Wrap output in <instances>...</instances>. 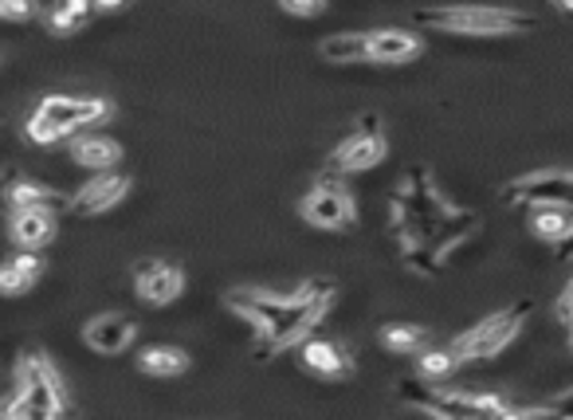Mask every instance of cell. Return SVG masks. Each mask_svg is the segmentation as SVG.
I'll use <instances>...</instances> for the list:
<instances>
[{
	"label": "cell",
	"instance_id": "obj_30",
	"mask_svg": "<svg viewBox=\"0 0 573 420\" xmlns=\"http://www.w3.org/2000/svg\"><path fill=\"white\" fill-rule=\"evenodd\" d=\"M554 4H558L562 12H573V0H554Z\"/></svg>",
	"mask_w": 573,
	"mask_h": 420
},
{
	"label": "cell",
	"instance_id": "obj_26",
	"mask_svg": "<svg viewBox=\"0 0 573 420\" xmlns=\"http://www.w3.org/2000/svg\"><path fill=\"white\" fill-rule=\"evenodd\" d=\"M547 412H550V417H573V389L565 397H558V401H550Z\"/></svg>",
	"mask_w": 573,
	"mask_h": 420
},
{
	"label": "cell",
	"instance_id": "obj_17",
	"mask_svg": "<svg viewBox=\"0 0 573 420\" xmlns=\"http://www.w3.org/2000/svg\"><path fill=\"white\" fill-rule=\"evenodd\" d=\"M318 55H323L326 63H338V67L369 60V32L366 36H361V32H334V36H326L323 44H318Z\"/></svg>",
	"mask_w": 573,
	"mask_h": 420
},
{
	"label": "cell",
	"instance_id": "obj_14",
	"mask_svg": "<svg viewBox=\"0 0 573 420\" xmlns=\"http://www.w3.org/2000/svg\"><path fill=\"white\" fill-rule=\"evenodd\" d=\"M421 55V36H412L404 28H381L369 32V60L377 63H409Z\"/></svg>",
	"mask_w": 573,
	"mask_h": 420
},
{
	"label": "cell",
	"instance_id": "obj_10",
	"mask_svg": "<svg viewBox=\"0 0 573 420\" xmlns=\"http://www.w3.org/2000/svg\"><path fill=\"white\" fill-rule=\"evenodd\" d=\"M134 283H138V295H142L150 306H170V303H177L181 291H185V271H181L177 263L150 260L138 268Z\"/></svg>",
	"mask_w": 573,
	"mask_h": 420
},
{
	"label": "cell",
	"instance_id": "obj_19",
	"mask_svg": "<svg viewBox=\"0 0 573 420\" xmlns=\"http://www.w3.org/2000/svg\"><path fill=\"white\" fill-rule=\"evenodd\" d=\"M424 326H409V322H393V326H386L381 331V346L393 349V354H417V349L424 346Z\"/></svg>",
	"mask_w": 573,
	"mask_h": 420
},
{
	"label": "cell",
	"instance_id": "obj_24",
	"mask_svg": "<svg viewBox=\"0 0 573 420\" xmlns=\"http://www.w3.org/2000/svg\"><path fill=\"white\" fill-rule=\"evenodd\" d=\"M279 9L291 12V17H318L326 9V0H279Z\"/></svg>",
	"mask_w": 573,
	"mask_h": 420
},
{
	"label": "cell",
	"instance_id": "obj_27",
	"mask_svg": "<svg viewBox=\"0 0 573 420\" xmlns=\"http://www.w3.org/2000/svg\"><path fill=\"white\" fill-rule=\"evenodd\" d=\"M63 4H67L79 20H87L90 12H95V0H63Z\"/></svg>",
	"mask_w": 573,
	"mask_h": 420
},
{
	"label": "cell",
	"instance_id": "obj_9",
	"mask_svg": "<svg viewBox=\"0 0 573 420\" xmlns=\"http://www.w3.org/2000/svg\"><path fill=\"white\" fill-rule=\"evenodd\" d=\"M126 193H130V177H126V173L99 170L72 197V213L75 216H99V213H107V208H115Z\"/></svg>",
	"mask_w": 573,
	"mask_h": 420
},
{
	"label": "cell",
	"instance_id": "obj_4",
	"mask_svg": "<svg viewBox=\"0 0 573 420\" xmlns=\"http://www.w3.org/2000/svg\"><path fill=\"white\" fill-rule=\"evenodd\" d=\"M110 118L107 99H72V95H47L40 99L36 115L28 118L24 134L32 146H55L60 138L75 134L83 126H95Z\"/></svg>",
	"mask_w": 573,
	"mask_h": 420
},
{
	"label": "cell",
	"instance_id": "obj_2",
	"mask_svg": "<svg viewBox=\"0 0 573 420\" xmlns=\"http://www.w3.org/2000/svg\"><path fill=\"white\" fill-rule=\"evenodd\" d=\"M417 24L456 36H519L534 32L538 20L515 9H487V4H456V9H424L417 12Z\"/></svg>",
	"mask_w": 573,
	"mask_h": 420
},
{
	"label": "cell",
	"instance_id": "obj_20",
	"mask_svg": "<svg viewBox=\"0 0 573 420\" xmlns=\"http://www.w3.org/2000/svg\"><path fill=\"white\" fill-rule=\"evenodd\" d=\"M456 369H460L456 346H452V349H424V354H421V377H429V381L456 374Z\"/></svg>",
	"mask_w": 573,
	"mask_h": 420
},
{
	"label": "cell",
	"instance_id": "obj_22",
	"mask_svg": "<svg viewBox=\"0 0 573 420\" xmlns=\"http://www.w3.org/2000/svg\"><path fill=\"white\" fill-rule=\"evenodd\" d=\"M40 12L36 0H0V20H32Z\"/></svg>",
	"mask_w": 573,
	"mask_h": 420
},
{
	"label": "cell",
	"instance_id": "obj_16",
	"mask_svg": "<svg viewBox=\"0 0 573 420\" xmlns=\"http://www.w3.org/2000/svg\"><path fill=\"white\" fill-rule=\"evenodd\" d=\"M530 233L547 244L573 240V208L570 205H534V213H530Z\"/></svg>",
	"mask_w": 573,
	"mask_h": 420
},
{
	"label": "cell",
	"instance_id": "obj_3",
	"mask_svg": "<svg viewBox=\"0 0 573 420\" xmlns=\"http://www.w3.org/2000/svg\"><path fill=\"white\" fill-rule=\"evenodd\" d=\"M67 412V394H63L60 374L52 369V362L32 354L20 362L17 374V397L9 405H0V417L9 420H47Z\"/></svg>",
	"mask_w": 573,
	"mask_h": 420
},
{
	"label": "cell",
	"instance_id": "obj_11",
	"mask_svg": "<svg viewBox=\"0 0 573 420\" xmlns=\"http://www.w3.org/2000/svg\"><path fill=\"white\" fill-rule=\"evenodd\" d=\"M134 334H138L134 319H126V314H99V319H90L87 326H83V342H87L95 354H107V358L130 349Z\"/></svg>",
	"mask_w": 573,
	"mask_h": 420
},
{
	"label": "cell",
	"instance_id": "obj_28",
	"mask_svg": "<svg viewBox=\"0 0 573 420\" xmlns=\"http://www.w3.org/2000/svg\"><path fill=\"white\" fill-rule=\"evenodd\" d=\"M126 0H95V12H115V9H122Z\"/></svg>",
	"mask_w": 573,
	"mask_h": 420
},
{
	"label": "cell",
	"instance_id": "obj_13",
	"mask_svg": "<svg viewBox=\"0 0 573 420\" xmlns=\"http://www.w3.org/2000/svg\"><path fill=\"white\" fill-rule=\"evenodd\" d=\"M299 362L318 377H346L349 369H354V362L346 358V349L331 338H303Z\"/></svg>",
	"mask_w": 573,
	"mask_h": 420
},
{
	"label": "cell",
	"instance_id": "obj_21",
	"mask_svg": "<svg viewBox=\"0 0 573 420\" xmlns=\"http://www.w3.org/2000/svg\"><path fill=\"white\" fill-rule=\"evenodd\" d=\"M32 283L36 279L28 276V271H20L17 263H0V295H24V291H32Z\"/></svg>",
	"mask_w": 573,
	"mask_h": 420
},
{
	"label": "cell",
	"instance_id": "obj_31",
	"mask_svg": "<svg viewBox=\"0 0 573 420\" xmlns=\"http://www.w3.org/2000/svg\"><path fill=\"white\" fill-rule=\"evenodd\" d=\"M570 322H573V319H570Z\"/></svg>",
	"mask_w": 573,
	"mask_h": 420
},
{
	"label": "cell",
	"instance_id": "obj_5",
	"mask_svg": "<svg viewBox=\"0 0 573 420\" xmlns=\"http://www.w3.org/2000/svg\"><path fill=\"white\" fill-rule=\"evenodd\" d=\"M401 397L412 401L429 417H452V420H484V417H511V405L491 394H464V389H432L424 381H401Z\"/></svg>",
	"mask_w": 573,
	"mask_h": 420
},
{
	"label": "cell",
	"instance_id": "obj_7",
	"mask_svg": "<svg viewBox=\"0 0 573 420\" xmlns=\"http://www.w3.org/2000/svg\"><path fill=\"white\" fill-rule=\"evenodd\" d=\"M386 150L389 146H386V138H381L377 118H366V122H361L358 130H354V134L331 153V170L334 173H366V170H374L377 161L386 158Z\"/></svg>",
	"mask_w": 573,
	"mask_h": 420
},
{
	"label": "cell",
	"instance_id": "obj_12",
	"mask_svg": "<svg viewBox=\"0 0 573 420\" xmlns=\"http://www.w3.org/2000/svg\"><path fill=\"white\" fill-rule=\"evenodd\" d=\"M9 236L17 248L40 251L44 244H52V236H55V213H47V208H12Z\"/></svg>",
	"mask_w": 573,
	"mask_h": 420
},
{
	"label": "cell",
	"instance_id": "obj_6",
	"mask_svg": "<svg viewBox=\"0 0 573 420\" xmlns=\"http://www.w3.org/2000/svg\"><path fill=\"white\" fill-rule=\"evenodd\" d=\"M530 311H534L530 303H519V306H511V311H499V314H491V319L479 322V326H472V331H467L464 338L456 342L460 362L499 358L502 349H507L515 338H519V331L527 326Z\"/></svg>",
	"mask_w": 573,
	"mask_h": 420
},
{
	"label": "cell",
	"instance_id": "obj_23",
	"mask_svg": "<svg viewBox=\"0 0 573 420\" xmlns=\"http://www.w3.org/2000/svg\"><path fill=\"white\" fill-rule=\"evenodd\" d=\"M47 20H52V28H55V32H63V36H67V32H79V28L87 24V20H79V17H75V12L67 9V4H63V0H60V4H55V9H52V17H47Z\"/></svg>",
	"mask_w": 573,
	"mask_h": 420
},
{
	"label": "cell",
	"instance_id": "obj_18",
	"mask_svg": "<svg viewBox=\"0 0 573 420\" xmlns=\"http://www.w3.org/2000/svg\"><path fill=\"white\" fill-rule=\"evenodd\" d=\"M138 369L150 377H177L188 369V354L177 346H145L138 354Z\"/></svg>",
	"mask_w": 573,
	"mask_h": 420
},
{
	"label": "cell",
	"instance_id": "obj_29",
	"mask_svg": "<svg viewBox=\"0 0 573 420\" xmlns=\"http://www.w3.org/2000/svg\"><path fill=\"white\" fill-rule=\"evenodd\" d=\"M562 205L573 208V173H565V197H562Z\"/></svg>",
	"mask_w": 573,
	"mask_h": 420
},
{
	"label": "cell",
	"instance_id": "obj_8",
	"mask_svg": "<svg viewBox=\"0 0 573 420\" xmlns=\"http://www.w3.org/2000/svg\"><path fill=\"white\" fill-rule=\"evenodd\" d=\"M303 220L314 224V228H326V233H338V228H349L354 224V201L349 193L338 185V181H323L318 189H311L303 197Z\"/></svg>",
	"mask_w": 573,
	"mask_h": 420
},
{
	"label": "cell",
	"instance_id": "obj_15",
	"mask_svg": "<svg viewBox=\"0 0 573 420\" xmlns=\"http://www.w3.org/2000/svg\"><path fill=\"white\" fill-rule=\"evenodd\" d=\"M72 161L83 170H115L122 161V146L107 134H79L72 138Z\"/></svg>",
	"mask_w": 573,
	"mask_h": 420
},
{
	"label": "cell",
	"instance_id": "obj_1",
	"mask_svg": "<svg viewBox=\"0 0 573 420\" xmlns=\"http://www.w3.org/2000/svg\"><path fill=\"white\" fill-rule=\"evenodd\" d=\"M334 287L326 279H311L295 291V295H263V291H236L228 303L236 314L256 326L263 334L260 354H275L283 346H295L311 326H318V319L331 306Z\"/></svg>",
	"mask_w": 573,
	"mask_h": 420
},
{
	"label": "cell",
	"instance_id": "obj_25",
	"mask_svg": "<svg viewBox=\"0 0 573 420\" xmlns=\"http://www.w3.org/2000/svg\"><path fill=\"white\" fill-rule=\"evenodd\" d=\"M17 177H20L17 170H0V213L12 208V185H17Z\"/></svg>",
	"mask_w": 573,
	"mask_h": 420
}]
</instances>
